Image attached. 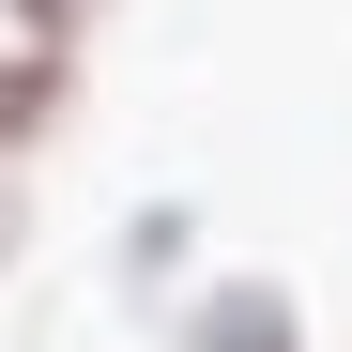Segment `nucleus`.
<instances>
[{
  "instance_id": "5",
  "label": "nucleus",
  "mask_w": 352,
  "mask_h": 352,
  "mask_svg": "<svg viewBox=\"0 0 352 352\" xmlns=\"http://www.w3.org/2000/svg\"><path fill=\"white\" fill-rule=\"evenodd\" d=\"M16 245H31V199H16V153H0V276H16Z\"/></svg>"
},
{
  "instance_id": "2",
  "label": "nucleus",
  "mask_w": 352,
  "mask_h": 352,
  "mask_svg": "<svg viewBox=\"0 0 352 352\" xmlns=\"http://www.w3.org/2000/svg\"><path fill=\"white\" fill-rule=\"evenodd\" d=\"M184 352H291V291H276V276H230V291H199Z\"/></svg>"
},
{
  "instance_id": "3",
  "label": "nucleus",
  "mask_w": 352,
  "mask_h": 352,
  "mask_svg": "<svg viewBox=\"0 0 352 352\" xmlns=\"http://www.w3.org/2000/svg\"><path fill=\"white\" fill-rule=\"evenodd\" d=\"M168 261H184V199H153V214L123 230V291H168Z\"/></svg>"
},
{
  "instance_id": "1",
  "label": "nucleus",
  "mask_w": 352,
  "mask_h": 352,
  "mask_svg": "<svg viewBox=\"0 0 352 352\" xmlns=\"http://www.w3.org/2000/svg\"><path fill=\"white\" fill-rule=\"evenodd\" d=\"M62 107H77V62H62V46H31V31H0V153L62 138Z\"/></svg>"
},
{
  "instance_id": "4",
  "label": "nucleus",
  "mask_w": 352,
  "mask_h": 352,
  "mask_svg": "<svg viewBox=\"0 0 352 352\" xmlns=\"http://www.w3.org/2000/svg\"><path fill=\"white\" fill-rule=\"evenodd\" d=\"M0 16H16V31H31V46H77V31H92V16H107V0H0Z\"/></svg>"
}]
</instances>
